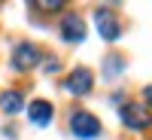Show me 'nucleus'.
<instances>
[{"instance_id": "obj_4", "label": "nucleus", "mask_w": 152, "mask_h": 140, "mask_svg": "<svg viewBox=\"0 0 152 140\" xmlns=\"http://www.w3.org/2000/svg\"><path fill=\"white\" fill-rule=\"evenodd\" d=\"M91 85H94V73L88 70V67H76V70H70V76H67V92L70 95H88L91 92Z\"/></svg>"}, {"instance_id": "obj_8", "label": "nucleus", "mask_w": 152, "mask_h": 140, "mask_svg": "<svg viewBox=\"0 0 152 140\" xmlns=\"http://www.w3.org/2000/svg\"><path fill=\"white\" fill-rule=\"evenodd\" d=\"M0 107H3V113H18L24 107L21 92H3V95H0Z\"/></svg>"}, {"instance_id": "obj_7", "label": "nucleus", "mask_w": 152, "mask_h": 140, "mask_svg": "<svg viewBox=\"0 0 152 140\" xmlns=\"http://www.w3.org/2000/svg\"><path fill=\"white\" fill-rule=\"evenodd\" d=\"M61 34H64V40L79 43L82 37H85V24H82V18H79V15H67L64 21H61Z\"/></svg>"}, {"instance_id": "obj_2", "label": "nucleus", "mask_w": 152, "mask_h": 140, "mask_svg": "<svg viewBox=\"0 0 152 140\" xmlns=\"http://www.w3.org/2000/svg\"><path fill=\"white\" fill-rule=\"evenodd\" d=\"M70 131L76 137H82V140H91V137L100 134V119L91 116V113H85V110H79V113L70 116Z\"/></svg>"}, {"instance_id": "obj_6", "label": "nucleus", "mask_w": 152, "mask_h": 140, "mask_svg": "<svg viewBox=\"0 0 152 140\" xmlns=\"http://www.w3.org/2000/svg\"><path fill=\"white\" fill-rule=\"evenodd\" d=\"M28 116H31V122L34 125H49L52 122V116H55V110H52V104H49V100H34V104L28 107Z\"/></svg>"}, {"instance_id": "obj_1", "label": "nucleus", "mask_w": 152, "mask_h": 140, "mask_svg": "<svg viewBox=\"0 0 152 140\" xmlns=\"http://www.w3.org/2000/svg\"><path fill=\"white\" fill-rule=\"evenodd\" d=\"M94 24H97V31L104 40H119V34H122V24H119V15H116V9H110V6H97L94 9Z\"/></svg>"}, {"instance_id": "obj_5", "label": "nucleus", "mask_w": 152, "mask_h": 140, "mask_svg": "<svg viewBox=\"0 0 152 140\" xmlns=\"http://www.w3.org/2000/svg\"><path fill=\"white\" fill-rule=\"evenodd\" d=\"M12 64H15V70H31L40 64V49L31 46V43H18L15 49H12Z\"/></svg>"}, {"instance_id": "obj_9", "label": "nucleus", "mask_w": 152, "mask_h": 140, "mask_svg": "<svg viewBox=\"0 0 152 140\" xmlns=\"http://www.w3.org/2000/svg\"><path fill=\"white\" fill-rule=\"evenodd\" d=\"M143 97H146V104L152 107V85H146V88H143Z\"/></svg>"}, {"instance_id": "obj_3", "label": "nucleus", "mask_w": 152, "mask_h": 140, "mask_svg": "<svg viewBox=\"0 0 152 140\" xmlns=\"http://www.w3.org/2000/svg\"><path fill=\"white\" fill-rule=\"evenodd\" d=\"M122 122L128 125L131 131H143V128H149L152 116H149V110L140 107V104H125L122 107Z\"/></svg>"}]
</instances>
